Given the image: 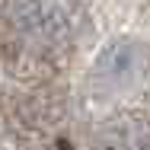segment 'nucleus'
Masks as SVG:
<instances>
[{"label": "nucleus", "mask_w": 150, "mask_h": 150, "mask_svg": "<svg viewBox=\"0 0 150 150\" xmlns=\"http://www.w3.org/2000/svg\"><path fill=\"white\" fill-rule=\"evenodd\" d=\"M80 150H150V109H112L86 115Z\"/></svg>", "instance_id": "obj_3"}, {"label": "nucleus", "mask_w": 150, "mask_h": 150, "mask_svg": "<svg viewBox=\"0 0 150 150\" xmlns=\"http://www.w3.org/2000/svg\"><path fill=\"white\" fill-rule=\"evenodd\" d=\"M83 115L112 109H150V35L115 32L99 38L77 74Z\"/></svg>", "instance_id": "obj_2"}, {"label": "nucleus", "mask_w": 150, "mask_h": 150, "mask_svg": "<svg viewBox=\"0 0 150 150\" xmlns=\"http://www.w3.org/2000/svg\"><path fill=\"white\" fill-rule=\"evenodd\" d=\"M93 0H0V77L10 83L77 80L99 45Z\"/></svg>", "instance_id": "obj_1"}]
</instances>
